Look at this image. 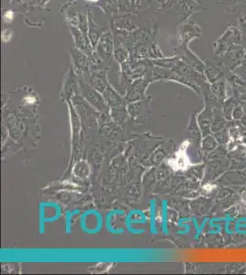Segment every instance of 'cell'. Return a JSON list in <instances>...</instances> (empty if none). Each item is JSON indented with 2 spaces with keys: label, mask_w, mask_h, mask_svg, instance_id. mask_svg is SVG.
<instances>
[{
  "label": "cell",
  "mask_w": 246,
  "mask_h": 275,
  "mask_svg": "<svg viewBox=\"0 0 246 275\" xmlns=\"http://www.w3.org/2000/svg\"><path fill=\"white\" fill-rule=\"evenodd\" d=\"M202 35V28L194 21H187L177 27L178 47L175 50L190 49V43Z\"/></svg>",
  "instance_id": "1"
},
{
  "label": "cell",
  "mask_w": 246,
  "mask_h": 275,
  "mask_svg": "<svg viewBox=\"0 0 246 275\" xmlns=\"http://www.w3.org/2000/svg\"><path fill=\"white\" fill-rule=\"evenodd\" d=\"M241 43V32L236 26H230L227 28L223 35L220 36L214 43V52L215 53H223L228 50L231 49L233 43Z\"/></svg>",
  "instance_id": "2"
},
{
  "label": "cell",
  "mask_w": 246,
  "mask_h": 275,
  "mask_svg": "<svg viewBox=\"0 0 246 275\" xmlns=\"http://www.w3.org/2000/svg\"><path fill=\"white\" fill-rule=\"evenodd\" d=\"M114 37L112 30L109 28L99 39L95 51L102 58L103 61H111L114 52Z\"/></svg>",
  "instance_id": "3"
},
{
  "label": "cell",
  "mask_w": 246,
  "mask_h": 275,
  "mask_svg": "<svg viewBox=\"0 0 246 275\" xmlns=\"http://www.w3.org/2000/svg\"><path fill=\"white\" fill-rule=\"evenodd\" d=\"M110 28L126 31H134L140 28L133 13H118L114 15L110 19Z\"/></svg>",
  "instance_id": "4"
},
{
  "label": "cell",
  "mask_w": 246,
  "mask_h": 275,
  "mask_svg": "<svg viewBox=\"0 0 246 275\" xmlns=\"http://www.w3.org/2000/svg\"><path fill=\"white\" fill-rule=\"evenodd\" d=\"M68 28H69L71 35L73 37V40H74V43H75V47L77 49L82 50L85 54L90 55L95 50L93 48L91 43H90V40H89V37H88V32L82 31L78 27L69 26Z\"/></svg>",
  "instance_id": "5"
},
{
  "label": "cell",
  "mask_w": 246,
  "mask_h": 275,
  "mask_svg": "<svg viewBox=\"0 0 246 275\" xmlns=\"http://www.w3.org/2000/svg\"><path fill=\"white\" fill-rule=\"evenodd\" d=\"M179 3L182 11L176 21L177 24H181L183 22H187L191 17V15L204 10L201 3H198L195 0H180Z\"/></svg>",
  "instance_id": "6"
},
{
  "label": "cell",
  "mask_w": 246,
  "mask_h": 275,
  "mask_svg": "<svg viewBox=\"0 0 246 275\" xmlns=\"http://www.w3.org/2000/svg\"><path fill=\"white\" fill-rule=\"evenodd\" d=\"M86 13H87V18H88V37H89L92 46L95 50L97 44L99 43V39L101 38V36L103 35L108 29H106L105 27L100 26V25L96 23L95 20H94V16H93L91 8H88Z\"/></svg>",
  "instance_id": "7"
},
{
  "label": "cell",
  "mask_w": 246,
  "mask_h": 275,
  "mask_svg": "<svg viewBox=\"0 0 246 275\" xmlns=\"http://www.w3.org/2000/svg\"><path fill=\"white\" fill-rule=\"evenodd\" d=\"M76 2H67L63 4L61 7V13L63 15L67 26L72 27H78L80 23V16L81 12L77 7H75Z\"/></svg>",
  "instance_id": "8"
},
{
  "label": "cell",
  "mask_w": 246,
  "mask_h": 275,
  "mask_svg": "<svg viewBox=\"0 0 246 275\" xmlns=\"http://www.w3.org/2000/svg\"><path fill=\"white\" fill-rule=\"evenodd\" d=\"M93 5L99 7L104 12V14L110 19L114 15L120 13V5L118 0H99L93 3Z\"/></svg>",
  "instance_id": "9"
},
{
  "label": "cell",
  "mask_w": 246,
  "mask_h": 275,
  "mask_svg": "<svg viewBox=\"0 0 246 275\" xmlns=\"http://www.w3.org/2000/svg\"><path fill=\"white\" fill-rule=\"evenodd\" d=\"M71 60L78 71L84 70L88 64V55L85 54L82 50L75 48H71L69 50Z\"/></svg>",
  "instance_id": "10"
},
{
  "label": "cell",
  "mask_w": 246,
  "mask_h": 275,
  "mask_svg": "<svg viewBox=\"0 0 246 275\" xmlns=\"http://www.w3.org/2000/svg\"><path fill=\"white\" fill-rule=\"evenodd\" d=\"M130 55H131V50L129 48H127L123 45H115L114 46L113 57L117 62H119L120 64H123V63L128 61V59L130 58Z\"/></svg>",
  "instance_id": "11"
},
{
  "label": "cell",
  "mask_w": 246,
  "mask_h": 275,
  "mask_svg": "<svg viewBox=\"0 0 246 275\" xmlns=\"http://www.w3.org/2000/svg\"><path fill=\"white\" fill-rule=\"evenodd\" d=\"M149 57L154 58V59H162V58H164V55L162 53V50L160 49V47L158 46L157 43L155 42V40L150 45Z\"/></svg>",
  "instance_id": "12"
},
{
  "label": "cell",
  "mask_w": 246,
  "mask_h": 275,
  "mask_svg": "<svg viewBox=\"0 0 246 275\" xmlns=\"http://www.w3.org/2000/svg\"><path fill=\"white\" fill-rule=\"evenodd\" d=\"M15 19V12L12 9H7L3 14V22L5 24H10Z\"/></svg>",
  "instance_id": "13"
},
{
  "label": "cell",
  "mask_w": 246,
  "mask_h": 275,
  "mask_svg": "<svg viewBox=\"0 0 246 275\" xmlns=\"http://www.w3.org/2000/svg\"><path fill=\"white\" fill-rule=\"evenodd\" d=\"M13 37H14V32L11 29L5 28L2 31V42L4 43H9Z\"/></svg>",
  "instance_id": "14"
},
{
  "label": "cell",
  "mask_w": 246,
  "mask_h": 275,
  "mask_svg": "<svg viewBox=\"0 0 246 275\" xmlns=\"http://www.w3.org/2000/svg\"><path fill=\"white\" fill-rule=\"evenodd\" d=\"M171 0H157V3L161 6V7H164L168 4Z\"/></svg>",
  "instance_id": "15"
},
{
  "label": "cell",
  "mask_w": 246,
  "mask_h": 275,
  "mask_svg": "<svg viewBox=\"0 0 246 275\" xmlns=\"http://www.w3.org/2000/svg\"><path fill=\"white\" fill-rule=\"evenodd\" d=\"M204 188L205 189H206V190L210 191V192H211V191H212V189H213V188H215V186H214V185H212V184H211V183H209V184L205 185Z\"/></svg>",
  "instance_id": "16"
},
{
  "label": "cell",
  "mask_w": 246,
  "mask_h": 275,
  "mask_svg": "<svg viewBox=\"0 0 246 275\" xmlns=\"http://www.w3.org/2000/svg\"><path fill=\"white\" fill-rule=\"evenodd\" d=\"M77 0H67V2H76ZM87 1H89V2H91L92 4L93 3H95V2H97V1H99V0H87Z\"/></svg>",
  "instance_id": "17"
},
{
  "label": "cell",
  "mask_w": 246,
  "mask_h": 275,
  "mask_svg": "<svg viewBox=\"0 0 246 275\" xmlns=\"http://www.w3.org/2000/svg\"><path fill=\"white\" fill-rule=\"evenodd\" d=\"M195 1H197L198 3H201V0H195Z\"/></svg>",
  "instance_id": "18"
}]
</instances>
